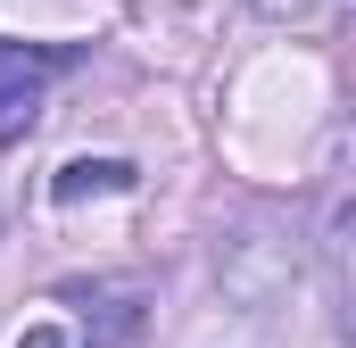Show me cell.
Here are the masks:
<instances>
[{
	"mask_svg": "<svg viewBox=\"0 0 356 348\" xmlns=\"http://www.w3.org/2000/svg\"><path fill=\"white\" fill-rule=\"evenodd\" d=\"M50 75H58V58L50 50H0V141H25L33 125H42V100H50Z\"/></svg>",
	"mask_w": 356,
	"mask_h": 348,
	"instance_id": "6da1fadb",
	"label": "cell"
},
{
	"mask_svg": "<svg viewBox=\"0 0 356 348\" xmlns=\"http://www.w3.org/2000/svg\"><path fill=\"white\" fill-rule=\"evenodd\" d=\"M133 182V166L124 158H75V166H58V182H50V199H91V191H124Z\"/></svg>",
	"mask_w": 356,
	"mask_h": 348,
	"instance_id": "7a4b0ae2",
	"label": "cell"
},
{
	"mask_svg": "<svg viewBox=\"0 0 356 348\" xmlns=\"http://www.w3.org/2000/svg\"><path fill=\"white\" fill-rule=\"evenodd\" d=\"M17 348H75V340H67V332H50V324H33V332H25Z\"/></svg>",
	"mask_w": 356,
	"mask_h": 348,
	"instance_id": "3957f363",
	"label": "cell"
},
{
	"mask_svg": "<svg viewBox=\"0 0 356 348\" xmlns=\"http://www.w3.org/2000/svg\"><path fill=\"white\" fill-rule=\"evenodd\" d=\"M266 17H307V8H323V0H257Z\"/></svg>",
	"mask_w": 356,
	"mask_h": 348,
	"instance_id": "277c9868",
	"label": "cell"
}]
</instances>
